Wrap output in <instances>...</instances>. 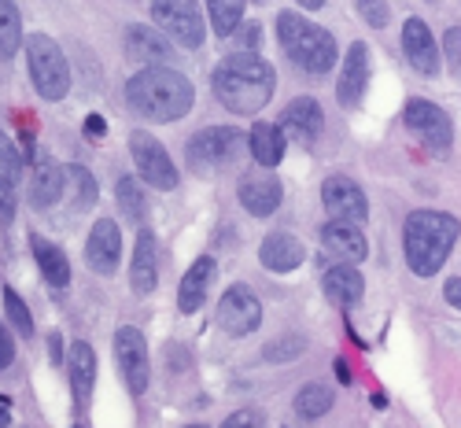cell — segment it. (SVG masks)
Wrapping results in <instances>:
<instances>
[{
	"label": "cell",
	"instance_id": "obj_1",
	"mask_svg": "<svg viewBox=\"0 0 461 428\" xmlns=\"http://www.w3.org/2000/svg\"><path fill=\"white\" fill-rule=\"evenodd\" d=\"M277 70L258 52H233L214 67V96L233 114H258L274 100Z\"/></svg>",
	"mask_w": 461,
	"mask_h": 428
},
{
	"label": "cell",
	"instance_id": "obj_2",
	"mask_svg": "<svg viewBox=\"0 0 461 428\" xmlns=\"http://www.w3.org/2000/svg\"><path fill=\"white\" fill-rule=\"evenodd\" d=\"M192 100H196V89L174 67H140L126 82V104L148 123L185 119L192 111Z\"/></svg>",
	"mask_w": 461,
	"mask_h": 428
},
{
	"label": "cell",
	"instance_id": "obj_3",
	"mask_svg": "<svg viewBox=\"0 0 461 428\" xmlns=\"http://www.w3.org/2000/svg\"><path fill=\"white\" fill-rule=\"evenodd\" d=\"M461 237V222L447 211H413L402 225V251L410 262V274L436 278L447 266L454 244Z\"/></svg>",
	"mask_w": 461,
	"mask_h": 428
},
{
	"label": "cell",
	"instance_id": "obj_4",
	"mask_svg": "<svg viewBox=\"0 0 461 428\" xmlns=\"http://www.w3.org/2000/svg\"><path fill=\"white\" fill-rule=\"evenodd\" d=\"M277 41L285 56L306 74H329L336 67V37L295 12L277 15Z\"/></svg>",
	"mask_w": 461,
	"mask_h": 428
},
{
	"label": "cell",
	"instance_id": "obj_5",
	"mask_svg": "<svg viewBox=\"0 0 461 428\" xmlns=\"http://www.w3.org/2000/svg\"><path fill=\"white\" fill-rule=\"evenodd\" d=\"M26 63H30L33 89L45 100H63L70 93V63L49 33H30L26 37Z\"/></svg>",
	"mask_w": 461,
	"mask_h": 428
},
{
	"label": "cell",
	"instance_id": "obj_6",
	"mask_svg": "<svg viewBox=\"0 0 461 428\" xmlns=\"http://www.w3.org/2000/svg\"><path fill=\"white\" fill-rule=\"evenodd\" d=\"M244 144H248V137L237 126H211V130H200L188 141L185 155H188V167L196 174H211V170L237 163Z\"/></svg>",
	"mask_w": 461,
	"mask_h": 428
},
{
	"label": "cell",
	"instance_id": "obj_7",
	"mask_svg": "<svg viewBox=\"0 0 461 428\" xmlns=\"http://www.w3.org/2000/svg\"><path fill=\"white\" fill-rule=\"evenodd\" d=\"M151 23H156L174 45L181 49H203V12L196 0H151Z\"/></svg>",
	"mask_w": 461,
	"mask_h": 428
},
{
	"label": "cell",
	"instance_id": "obj_8",
	"mask_svg": "<svg viewBox=\"0 0 461 428\" xmlns=\"http://www.w3.org/2000/svg\"><path fill=\"white\" fill-rule=\"evenodd\" d=\"M402 119L410 126V133L425 144L432 155H439V159H447L450 148H454V126H450V114L432 104V100H410Z\"/></svg>",
	"mask_w": 461,
	"mask_h": 428
},
{
	"label": "cell",
	"instance_id": "obj_9",
	"mask_svg": "<svg viewBox=\"0 0 461 428\" xmlns=\"http://www.w3.org/2000/svg\"><path fill=\"white\" fill-rule=\"evenodd\" d=\"M130 155H133V163H137V178L151 188H159V192H170L177 188V167L174 159L167 155V148L144 133V130H133L130 133Z\"/></svg>",
	"mask_w": 461,
	"mask_h": 428
},
{
	"label": "cell",
	"instance_id": "obj_10",
	"mask_svg": "<svg viewBox=\"0 0 461 428\" xmlns=\"http://www.w3.org/2000/svg\"><path fill=\"white\" fill-rule=\"evenodd\" d=\"M218 322L229 336H251L262 325V299L248 285H229L218 303Z\"/></svg>",
	"mask_w": 461,
	"mask_h": 428
},
{
	"label": "cell",
	"instance_id": "obj_11",
	"mask_svg": "<svg viewBox=\"0 0 461 428\" xmlns=\"http://www.w3.org/2000/svg\"><path fill=\"white\" fill-rule=\"evenodd\" d=\"M114 359H119V369H122V380L133 396H144L148 392V380H151V366H148V343H144V332L133 329V325H122L114 332Z\"/></svg>",
	"mask_w": 461,
	"mask_h": 428
},
{
	"label": "cell",
	"instance_id": "obj_12",
	"mask_svg": "<svg viewBox=\"0 0 461 428\" xmlns=\"http://www.w3.org/2000/svg\"><path fill=\"white\" fill-rule=\"evenodd\" d=\"M402 52H406V59L417 74H425V77L439 74V45H436V37H432L425 19L410 15L402 23Z\"/></svg>",
	"mask_w": 461,
	"mask_h": 428
},
{
	"label": "cell",
	"instance_id": "obj_13",
	"mask_svg": "<svg viewBox=\"0 0 461 428\" xmlns=\"http://www.w3.org/2000/svg\"><path fill=\"white\" fill-rule=\"evenodd\" d=\"M237 192H240L244 211L255 214V218H270V214L281 207V200H285V185H281V178L266 174L262 167H258L255 174H244Z\"/></svg>",
	"mask_w": 461,
	"mask_h": 428
},
{
	"label": "cell",
	"instance_id": "obj_14",
	"mask_svg": "<svg viewBox=\"0 0 461 428\" xmlns=\"http://www.w3.org/2000/svg\"><path fill=\"white\" fill-rule=\"evenodd\" d=\"M122 259V229L114 218H96L86 241V262L96 274H114V266Z\"/></svg>",
	"mask_w": 461,
	"mask_h": 428
},
{
	"label": "cell",
	"instance_id": "obj_15",
	"mask_svg": "<svg viewBox=\"0 0 461 428\" xmlns=\"http://www.w3.org/2000/svg\"><path fill=\"white\" fill-rule=\"evenodd\" d=\"M321 204L332 218H348V222H366L369 218V200L366 192L351 181V178H329L321 185Z\"/></svg>",
	"mask_w": 461,
	"mask_h": 428
},
{
	"label": "cell",
	"instance_id": "obj_16",
	"mask_svg": "<svg viewBox=\"0 0 461 428\" xmlns=\"http://www.w3.org/2000/svg\"><path fill=\"white\" fill-rule=\"evenodd\" d=\"M366 89H369V49L362 41H355L348 49V56H343V70H339V82H336L339 107H358Z\"/></svg>",
	"mask_w": 461,
	"mask_h": 428
},
{
	"label": "cell",
	"instance_id": "obj_17",
	"mask_svg": "<svg viewBox=\"0 0 461 428\" xmlns=\"http://www.w3.org/2000/svg\"><path fill=\"white\" fill-rule=\"evenodd\" d=\"M126 56L140 67H167L174 59V41L163 30H151V26H130L126 30Z\"/></svg>",
	"mask_w": 461,
	"mask_h": 428
},
{
	"label": "cell",
	"instance_id": "obj_18",
	"mask_svg": "<svg viewBox=\"0 0 461 428\" xmlns=\"http://www.w3.org/2000/svg\"><path fill=\"white\" fill-rule=\"evenodd\" d=\"M321 126H325V111L314 96H295L281 114V130L299 144H314L321 137Z\"/></svg>",
	"mask_w": 461,
	"mask_h": 428
},
{
	"label": "cell",
	"instance_id": "obj_19",
	"mask_svg": "<svg viewBox=\"0 0 461 428\" xmlns=\"http://www.w3.org/2000/svg\"><path fill=\"white\" fill-rule=\"evenodd\" d=\"M321 244L329 255H336L339 262H362L369 255V244H366V232L358 229V222H348V218H332L325 229H321Z\"/></svg>",
	"mask_w": 461,
	"mask_h": 428
},
{
	"label": "cell",
	"instance_id": "obj_20",
	"mask_svg": "<svg viewBox=\"0 0 461 428\" xmlns=\"http://www.w3.org/2000/svg\"><path fill=\"white\" fill-rule=\"evenodd\" d=\"M67 192V174L56 159H49V155H37L33 163V174H30V185H26V196L33 207H56V200Z\"/></svg>",
	"mask_w": 461,
	"mask_h": 428
},
{
	"label": "cell",
	"instance_id": "obj_21",
	"mask_svg": "<svg viewBox=\"0 0 461 428\" xmlns=\"http://www.w3.org/2000/svg\"><path fill=\"white\" fill-rule=\"evenodd\" d=\"M156 285H159V248H156V237L148 229H140L133 262H130V288L137 296H148V292H156Z\"/></svg>",
	"mask_w": 461,
	"mask_h": 428
},
{
	"label": "cell",
	"instance_id": "obj_22",
	"mask_svg": "<svg viewBox=\"0 0 461 428\" xmlns=\"http://www.w3.org/2000/svg\"><path fill=\"white\" fill-rule=\"evenodd\" d=\"M303 259H306V248L295 232H270L258 248V262L266 269H274V274H292Z\"/></svg>",
	"mask_w": 461,
	"mask_h": 428
},
{
	"label": "cell",
	"instance_id": "obj_23",
	"mask_svg": "<svg viewBox=\"0 0 461 428\" xmlns=\"http://www.w3.org/2000/svg\"><path fill=\"white\" fill-rule=\"evenodd\" d=\"M67 373H70V387H74V403H89V392L96 384V351L89 340H74L67 351Z\"/></svg>",
	"mask_w": 461,
	"mask_h": 428
},
{
	"label": "cell",
	"instance_id": "obj_24",
	"mask_svg": "<svg viewBox=\"0 0 461 428\" xmlns=\"http://www.w3.org/2000/svg\"><path fill=\"white\" fill-rule=\"evenodd\" d=\"M211 281H214V259L203 255V259L192 262L188 274L181 278V288H177V310L181 314H196V310L203 306V299H207Z\"/></svg>",
	"mask_w": 461,
	"mask_h": 428
},
{
	"label": "cell",
	"instance_id": "obj_25",
	"mask_svg": "<svg viewBox=\"0 0 461 428\" xmlns=\"http://www.w3.org/2000/svg\"><path fill=\"white\" fill-rule=\"evenodd\" d=\"M248 148H251V159L262 170H274L285 159V148H288V133L281 130V123H258L248 133Z\"/></svg>",
	"mask_w": 461,
	"mask_h": 428
},
{
	"label": "cell",
	"instance_id": "obj_26",
	"mask_svg": "<svg viewBox=\"0 0 461 428\" xmlns=\"http://www.w3.org/2000/svg\"><path fill=\"white\" fill-rule=\"evenodd\" d=\"M321 288H325V296H329L332 303H339V306H355V303H362V296H366V281H362V274H358L351 262L329 266L325 274H321Z\"/></svg>",
	"mask_w": 461,
	"mask_h": 428
},
{
	"label": "cell",
	"instance_id": "obj_27",
	"mask_svg": "<svg viewBox=\"0 0 461 428\" xmlns=\"http://www.w3.org/2000/svg\"><path fill=\"white\" fill-rule=\"evenodd\" d=\"M30 248H33V259H37V266H41V278L52 285V288H67V281H70V262H67V255H63V248H56L52 241H45V237H30Z\"/></svg>",
	"mask_w": 461,
	"mask_h": 428
},
{
	"label": "cell",
	"instance_id": "obj_28",
	"mask_svg": "<svg viewBox=\"0 0 461 428\" xmlns=\"http://www.w3.org/2000/svg\"><path fill=\"white\" fill-rule=\"evenodd\" d=\"M332 392L325 384H318V380H311V384H303L299 392H295V417L299 421H318L321 414H329L332 410Z\"/></svg>",
	"mask_w": 461,
	"mask_h": 428
},
{
	"label": "cell",
	"instance_id": "obj_29",
	"mask_svg": "<svg viewBox=\"0 0 461 428\" xmlns=\"http://www.w3.org/2000/svg\"><path fill=\"white\" fill-rule=\"evenodd\" d=\"M23 15L15 0H0V59H12L23 49Z\"/></svg>",
	"mask_w": 461,
	"mask_h": 428
},
{
	"label": "cell",
	"instance_id": "obj_30",
	"mask_svg": "<svg viewBox=\"0 0 461 428\" xmlns=\"http://www.w3.org/2000/svg\"><path fill=\"white\" fill-rule=\"evenodd\" d=\"M207 12L218 37H233L237 26L244 23V0H207Z\"/></svg>",
	"mask_w": 461,
	"mask_h": 428
},
{
	"label": "cell",
	"instance_id": "obj_31",
	"mask_svg": "<svg viewBox=\"0 0 461 428\" xmlns=\"http://www.w3.org/2000/svg\"><path fill=\"white\" fill-rule=\"evenodd\" d=\"M114 196H119V207H122V214H126L130 222H140V218L148 214V204H144V185H140V178L122 174V178H119V185H114Z\"/></svg>",
	"mask_w": 461,
	"mask_h": 428
},
{
	"label": "cell",
	"instance_id": "obj_32",
	"mask_svg": "<svg viewBox=\"0 0 461 428\" xmlns=\"http://www.w3.org/2000/svg\"><path fill=\"white\" fill-rule=\"evenodd\" d=\"M63 174H67V188L74 196V207H93L96 204V178L86 167H78V163L63 167Z\"/></svg>",
	"mask_w": 461,
	"mask_h": 428
},
{
	"label": "cell",
	"instance_id": "obj_33",
	"mask_svg": "<svg viewBox=\"0 0 461 428\" xmlns=\"http://www.w3.org/2000/svg\"><path fill=\"white\" fill-rule=\"evenodd\" d=\"M5 314L12 322V329L19 336H33V318H30V306L23 303V296L15 288H5Z\"/></svg>",
	"mask_w": 461,
	"mask_h": 428
},
{
	"label": "cell",
	"instance_id": "obj_34",
	"mask_svg": "<svg viewBox=\"0 0 461 428\" xmlns=\"http://www.w3.org/2000/svg\"><path fill=\"white\" fill-rule=\"evenodd\" d=\"M303 351H306V340H303V336H281V340H274V343L262 347V359H266V362H292V359H299Z\"/></svg>",
	"mask_w": 461,
	"mask_h": 428
},
{
	"label": "cell",
	"instance_id": "obj_35",
	"mask_svg": "<svg viewBox=\"0 0 461 428\" xmlns=\"http://www.w3.org/2000/svg\"><path fill=\"white\" fill-rule=\"evenodd\" d=\"M0 174H8V178H23V155H19V148L8 141V133L0 130Z\"/></svg>",
	"mask_w": 461,
	"mask_h": 428
},
{
	"label": "cell",
	"instance_id": "obj_36",
	"mask_svg": "<svg viewBox=\"0 0 461 428\" xmlns=\"http://www.w3.org/2000/svg\"><path fill=\"white\" fill-rule=\"evenodd\" d=\"M355 8L373 30H384V23H388V0H355Z\"/></svg>",
	"mask_w": 461,
	"mask_h": 428
},
{
	"label": "cell",
	"instance_id": "obj_37",
	"mask_svg": "<svg viewBox=\"0 0 461 428\" xmlns=\"http://www.w3.org/2000/svg\"><path fill=\"white\" fill-rule=\"evenodd\" d=\"M15 178H8V174H0V222H12V214H15Z\"/></svg>",
	"mask_w": 461,
	"mask_h": 428
},
{
	"label": "cell",
	"instance_id": "obj_38",
	"mask_svg": "<svg viewBox=\"0 0 461 428\" xmlns=\"http://www.w3.org/2000/svg\"><path fill=\"white\" fill-rule=\"evenodd\" d=\"M233 41L240 45V52H255L262 45V26L258 23H240L237 33H233Z\"/></svg>",
	"mask_w": 461,
	"mask_h": 428
},
{
	"label": "cell",
	"instance_id": "obj_39",
	"mask_svg": "<svg viewBox=\"0 0 461 428\" xmlns=\"http://www.w3.org/2000/svg\"><path fill=\"white\" fill-rule=\"evenodd\" d=\"M443 52H447L450 70H461V26H450L443 33Z\"/></svg>",
	"mask_w": 461,
	"mask_h": 428
},
{
	"label": "cell",
	"instance_id": "obj_40",
	"mask_svg": "<svg viewBox=\"0 0 461 428\" xmlns=\"http://www.w3.org/2000/svg\"><path fill=\"white\" fill-rule=\"evenodd\" d=\"M221 428H262V414L258 410H251V406H244V410H233L225 421H221Z\"/></svg>",
	"mask_w": 461,
	"mask_h": 428
},
{
	"label": "cell",
	"instance_id": "obj_41",
	"mask_svg": "<svg viewBox=\"0 0 461 428\" xmlns=\"http://www.w3.org/2000/svg\"><path fill=\"white\" fill-rule=\"evenodd\" d=\"M12 362H15V340L5 325H0V369H8Z\"/></svg>",
	"mask_w": 461,
	"mask_h": 428
},
{
	"label": "cell",
	"instance_id": "obj_42",
	"mask_svg": "<svg viewBox=\"0 0 461 428\" xmlns=\"http://www.w3.org/2000/svg\"><path fill=\"white\" fill-rule=\"evenodd\" d=\"M443 299H447L454 310H461V278H447V285H443Z\"/></svg>",
	"mask_w": 461,
	"mask_h": 428
},
{
	"label": "cell",
	"instance_id": "obj_43",
	"mask_svg": "<svg viewBox=\"0 0 461 428\" xmlns=\"http://www.w3.org/2000/svg\"><path fill=\"white\" fill-rule=\"evenodd\" d=\"M86 133H89V137H96V141H100V137H104V133H107V123H104V119H100V114H89V119H86Z\"/></svg>",
	"mask_w": 461,
	"mask_h": 428
},
{
	"label": "cell",
	"instance_id": "obj_44",
	"mask_svg": "<svg viewBox=\"0 0 461 428\" xmlns=\"http://www.w3.org/2000/svg\"><path fill=\"white\" fill-rule=\"evenodd\" d=\"M49 351H52V362H67V359H63V336H59V332L49 336Z\"/></svg>",
	"mask_w": 461,
	"mask_h": 428
},
{
	"label": "cell",
	"instance_id": "obj_45",
	"mask_svg": "<svg viewBox=\"0 0 461 428\" xmlns=\"http://www.w3.org/2000/svg\"><path fill=\"white\" fill-rule=\"evenodd\" d=\"M336 377H339V384H351V366H348V359H336Z\"/></svg>",
	"mask_w": 461,
	"mask_h": 428
},
{
	"label": "cell",
	"instance_id": "obj_46",
	"mask_svg": "<svg viewBox=\"0 0 461 428\" xmlns=\"http://www.w3.org/2000/svg\"><path fill=\"white\" fill-rule=\"evenodd\" d=\"M12 424V414H8V399H0V428Z\"/></svg>",
	"mask_w": 461,
	"mask_h": 428
},
{
	"label": "cell",
	"instance_id": "obj_47",
	"mask_svg": "<svg viewBox=\"0 0 461 428\" xmlns=\"http://www.w3.org/2000/svg\"><path fill=\"white\" fill-rule=\"evenodd\" d=\"M295 5H299V8H306V12H318V8L325 5V0H295Z\"/></svg>",
	"mask_w": 461,
	"mask_h": 428
},
{
	"label": "cell",
	"instance_id": "obj_48",
	"mask_svg": "<svg viewBox=\"0 0 461 428\" xmlns=\"http://www.w3.org/2000/svg\"><path fill=\"white\" fill-rule=\"evenodd\" d=\"M185 428H207V424H185Z\"/></svg>",
	"mask_w": 461,
	"mask_h": 428
},
{
	"label": "cell",
	"instance_id": "obj_49",
	"mask_svg": "<svg viewBox=\"0 0 461 428\" xmlns=\"http://www.w3.org/2000/svg\"><path fill=\"white\" fill-rule=\"evenodd\" d=\"M74 428H86V424H74Z\"/></svg>",
	"mask_w": 461,
	"mask_h": 428
}]
</instances>
